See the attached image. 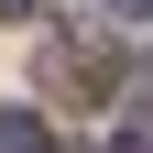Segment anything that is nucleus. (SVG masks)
I'll return each instance as SVG.
<instances>
[{
  "label": "nucleus",
  "instance_id": "2",
  "mask_svg": "<svg viewBox=\"0 0 153 153\" xmlns=\"http://www.w3.org/2000/svg\"><path fill=\"white\" fill-rule=\"evenodd\" d=\"M109 153H153V120H120V131H109Z\"/></svg>",
  "mask_w": 153,
  "mask_h": 153
},
{
  "label": "nucleus",
  "instance_id": "4",
  "mask_svg": "<svg viewBox=\"0 0 153 153\" xmlns=\"http://www.w3.org/2000/svg\"><path fill=\"white\" fill-rule=\"evenodd\" d=\"M0 11H33V0H0Z\"/></svg>",
  "mask_w": 153,
  "mask_h": 153
},
{
  "label": "nucleus",
  "instance_id": "3",
  "mask_svg": "<svg viewBox=\"0 0 153 153\" xmlns=\"http://www.w3.org/2000/svg\"><path fill=\"white\" fill-rule=\"evenodd\" d=\"M99 11H109V22H142V11H153V0H99Z\"/></svg>",
  "mask_w": 153,
  "mask_h": 153
},
{
  "label": "nucleus",
  "instance_id": "1",
  "mask_svg": "<svg viewBox=\"0 0 153 153\" xmlns=\"http://www.w3.org/2000/svg\"><path fill=\"white\" fill-rule=\"evenodd\" d=\"M0 153H55V142H44V120H33V109H0Z\"/></svg>",
  "mask_w": 153,
  "mask_h": 153
}]
</instances>
